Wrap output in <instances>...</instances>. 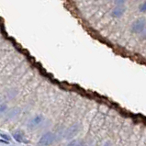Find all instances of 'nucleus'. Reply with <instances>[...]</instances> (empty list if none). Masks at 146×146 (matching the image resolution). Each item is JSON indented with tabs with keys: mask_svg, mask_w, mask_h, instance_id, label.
<instances>
[{
	"mask_svg": "<svg viewBox=\"0 0 146 146\" xmlns=\"http://www.w3.org/2000/svg\"><path fill=\"white\" fill-rule=\"evenodd\" d=\"M114 2L117 6H122L126 2V0H114Z\"/></svg>",
	"mask_w": 146,
	"mask_h": 146,
	"instance_id": "nucleus-10",
	"label": "nucleus"
},
{
	"mask_svg": "<svg viewBox=\"0 0 146 146\" xmlns=\"http://www.w3.org/2000/svg\"><path fill=\"white\" fill-rule=\"evenodd\" d=\"M139 10L141 11V12H145L146 11V1L145 2H143L141 5H140V7H139Z\"/></svg>",
	"mask_w": 146,
	"mask_h": 146,
	"instance_id": "nucleus-9",
	"label": "nucleus"
},
{
	"mask_svg": "<svg viewBox=\"0 0 146 146\" xmlns=\"http://www.w3.org/2000/svg\"><path fill=\"white\" fill-rule=\"evenodd\" d=\"M7 110V106L6 103H0V116L3 115Z\"/></svg>",
	"mask_w": 146,
	"mask_h": 146,
	"instance_id": "nucleus-8",
	"label": "nucleus"
},
{
	"mask_svg": "<svg viewBox=\"0 0 146 146\" xmlns=\"http://www.w3.org/2000/svg\"><path fill=\"white\" fill-rule=\"evenodd\" d=\"M67 146H85V144L81 140L74 139V140L69 141V143L67 144Z\"/></svg>",
	"mask_w": 146,
	"mask_h": 146,
	"instance_id": "nucleus-7",
	"label": "nucleus"
},
{
	"mask_svg": "<svg viewBox=\"0 0 146 146\" xmlns=\"http://www.w3.org/2000/svg\"><path fill=\"white\" fill-rule=\"evenodd\" d=\"M43 120H44V117H42L41 115H37L30 120V123H29L28 127L31 129H36L42 123Z\"/></svg>",
	"mask_w": 146,
	"mask_h": 146,
	"instance_id": "nucleus-4",
	"label": "nucleus"
},
{
	"mask_svg": "<svg viewBox=\"0 0 146 146\" xmlns=\"http://www.w3.org/2000/svg\"><path fill=\"white\" fill-rule=\"evenodd\" d=\"M12 135H13L14 139L17 141H19V143H27V139H26V137H25L23 131H16L13 132V134H12Z\"/></svg>",
	"mask_w": 146,
	"mask_h": 146,
	"instance_id": "nucleus-6",
	"label": "nucleus"
},
{
	"mask_svg": "<svg viewBox=\"0 0 146 146\" xmlns=\"http://www.w3.org/2000/svg\"><path fill=\"white\" fill-rule=\"evenodd\" d=\"M146 26V19L144 18H140L138 19H136L134 22L131 24V31L136 34L141 33L145 29Z\"/></svg>",
	"mask_w": 146,
	"mask_h": 146,
	"instance_id": "nucleus-2",
	"label": "nucleus"
},
{
	"mask_svg": "<svg viewBox=\"0 0 146 146\" xmlns=\"http://www.w3.org/2000/svg\"><path fill=\"white\" fill-rule=\"evenodd\" d=\"M126 11V7L124 5L122 6H117L113 8V10L111 12V16L114 17V18H120L122 17Z\"/></svg>",
	"mask_w": 146,
	"mask_h": 146,
	"instance_id": "nucleus-5",
	"label": "nucleus"
},
{
	"mask_svg": "<svg viewBox=\"0 0 146 146\" xmlns=\"http://www.w3.org/2000/svg\"><path fill=\"white\" fill-rule=\"evenodd\" d=\"M56 140V135L53 132L48 131L40 137L39 140V145L40 146H49L52 145Z\"/></svg>",
	"mask_w": 146,
	"mask_h": 146,
	"instance_id": "nucleus-1",
	"label": "nucleus"
},
{
	"mask_svg": "<svg viewBox=\"0 0 146 146\" xmlns=\"http://www.w3.org/2000/svg\"><path fill=\"white\" fill-rule=\"evenodd\" d=\"M80 129H81V126H80V124H78V123L71 125V126H69L67 129H66L64 133V138L66 140L73 139L74 136L77 135V133L79 132V131H80Z\"/></svg>",
	"mask_w": 146,
	"mask_h": 146,
	"instance_id": "nucleus-3",
	"label": "nucleus"
},
{
	"mask_svg": "<svg viewBox=\"0 0 146 146\" xmlns=\"http://www.w3.org/2000/svg\"><path fill=\"white\" fill-rule=\"evenodd\" d=\"M102 146H112V143H110V141H105V143H103Z\"/></svg>",
	"mask_w": 146,
	"mask_h": 146,
	"instance_id": "nucleus-11",
	"label": "nucleus"
}]
</instances>
